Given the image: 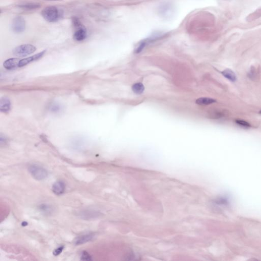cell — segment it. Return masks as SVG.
Returning <instances> with one entry per match:
<instances>
[{
  "label": "cell",
  "instance_id": "1",
  "mask_svg": "<svg viewBox=\"0 0 261 261\" xmlns=\"http://www.w3.org/2000/svg\"><path fill=\"white\" fill-rule=\"evenodd\" d=\"M42 17L48 22H55L59 20L60 14L57 8L55 6H48L45 8L41 12Z\"/></svg>",
  "mask_w": 261,
  "mask_h": 261
},
{
  "label": "cell",
  "instance_id": "2",
  "mask_svg": "<svg viewBox=\"0 0 261 261\" xmlns=\"http://www.w3.org/2000/svg\"><path fill=\"white\" fill-rule=\"evenodd\" d=\"M28 171L32 177L38 181H41L46 178L48 174L47 170L44 167L36 164L31 165L29 166Z\"/></svg>",
  "mask_w": 261,
  "mask_h": 261
},
{
  "label": "cell",
  "instance_id": "3",
  "mask_svg": "<svg viewBox=\"0 0 261 261\" xmlns=\"http://www.w3.org/2000/svg\"><path fill=\"white\" fill-rule=\"evenodd\" d=\"M36 50L34 45L26 44L17 47L14 50V54L19 57H25L33 53Z\"/></svg>",
  "mask_w": 261,
  "mask_h": 261
},
{
  "label": "cell",
  "instance_id": "4",
  "mask_svg": "<svg viewBox=\"0 0 261 261\" xmlns=\"http://www.w3.org/2000/svg\"><path fill=\"white\" fill-rule=\"evenodd\" d=\"M12 29L17 33L24 32L26 29V21L24 18L21 16L14 18L12 21Z\"/></svg>",
  "mask_w": 261,
  "mask_h": 261
},
{
  "label": "cell",
  "instance_id": "5",
  "mask_svg": "<svg viewBox=\"0 0 261 261\" xmlns=\"http://www.w3.org/2000/svg\"><path fill=\"white\" fill-rule=\"evenodd\" d=\"M45 51L41 52L40 53H38L37 54L34 55L33 56H31L29 57L25 58V59H22L21 60H20V63H19V67H23L25 65H27L28 64L30 63L31 62L37 60L38 59H40V58L42 57V56H44V54H45Z\"/></svg>",
  "mask_w": 261,
  "mask_h": 261
},
{
  "label": "cell",
  "instance_id": "6",
  "mask_svg": "<svg viewBox=\"0 0 261 261\" xmlns=\"http://www.w3.org/2000/svg\"><path fill=\"white\" fill-rule=\"evenodd\" d=\"M94 237V235L92 234H87L81 236L77 237L74 240L75 244L79 245L87 243L88 242L91 241L93 240Z\"/></svg>",
  "mask_w": 261,
  "mask_h": 261
},
{
  "label": "cell",
  "instance_id": "7",
  "mask_svg": "<svg viewBox=\"0 0 261 261\" xmlns=\"http://www.w3.org/2000/svg\"><path fill=\"white\" fill-rule=\"evenodd\" d=\"M11 109V102L7 97H3L0 101V111L2 112L7 113Z\"/></svg>",
  "mask_w": 261,
  "mask_h": 261
},
{
  "label": "cell",
  "instance_id": "8",
  "mask_svg": "<svg viewBox=\"0 0 261 261\" xmlns=\"http://www.w3.org/2000/svg\"><path fill=\"white\" fill-rule=\"evenodd\" d=\"M65 190V184L60 181L56 182L52 186V191L56 195L62 194Z\"/></svg>",
  "mask_w": 261,
  "mask_h": 261
},
{
  "label": "cell",
  "instance_id": "9",
  "mask_svg": "<svg viewBox=\"0 0 261 261\" xmlns=\"http://www.w3.org/2000/svg\"><path fill=\"white\" fill-rule=\"evenodd\" d=\"M20 60L17 58H10L8 59L4 63V67L7 70H12L19 67Z\"/></svg>",
  "mask_w": 261,
  "mask_h": 261
},
{
  "label": "cell",
  "instance_id": "10",
  "mask_svg": "<svg viewBox=\"0 0 261 261\" xmlns=\"http://www.w3.org/2000/svg\"><path fill=\"white\" fill-rule=\"evenodd\" d=\"M87 36V32L84 28H80L75 31L74 35V38L76 41H82L84 40Z\"/></svg>",
  "mask_w": 261,
  "mask_h": 261
},
{
  "label": "cell",
  "instance_id": "11",
  "mask_svg": "<svg viewBox=\"0 0 261 261\" xmlns=\"http://www.w3.org/2000/svg\"><path fill=\"white\" fill-rule=\"evenodd\" d=\"M222 75L225 77L228 80L232 82H235L237 80V77L235 74L229 69H226L222 71Z\"/></svg>",
  "mask_w": 261,
  "mask_h": 261
},
{
  "label": "cell",
  "instance_id": "12",
  "mask_svg": "<svg viewBox=\"0 0 261 261\" xmlns=\"http://www.w3.org/2000/svg\"><path fill=\"white\" fill-rule=\"evenodd\" d=\"M216 102V100L213 98H201L196 100V103L197 104L200 105H207L211 104L213 103H215Z\"/></svg>",
  "mask_w": 261,
  "mask_h": 261
},
{
  "label": "cell",
  "instance_id": "13",
  "mask_svg": "<svg viewBox=\"0 0 261 261\" xmlns=\"http://www.w3.org/2000/svg\"><path fill=\"white\" fill-rule=\"evenodd\" d=\"M132 90L135 94H141L144 90V87L142 83H136L132 86Z\"/></svg>",
  "mask_w": 261,
  "mask_h": 261
},
{
  "label": "cell",
  "instance_id": "14",
  "mask_svg": "<svg viewBox=\"0 0 261 261\" xmlns=\"http://www.w3.org/2000/svg\"><path fill=\"white\" fill-rule=\"evenodd\" d=\"M39 208L44 213H49L52 211V207L47 204H44L41 205H39Z\"/></svg>",
  "mask_w": 261,
  "mask_h": 261
},
{
  "label": "cell",
  "instance_id": "15",
  "mask_svg": "<svg viewBox=\"0 0 261 261\" xmlns=\"http://www.w3.org/2000/svg\"><path fill=\"white\" fill-rule=\"evenodd\" d=\"M40 5L39 4L37 3H29V4H27L23 5L20 6V7L23 8H26V9H36L40 7Z\"/></svg>",
  "mask_w": 261,
  "mask_h": 261
},
{
  "label": "cell",
  "instance_id": "16",
  "mask_svg": "<svg viewBox=\"0 0 261 261\" xmlns=\"http://www.w3.org/2000/svg\"><path fill=\"white\" fill-rule=\"evenodd\" d=\"M83 214L82 216V217H85V219H87V218L89 217H97V216H98V215L97 212H83Z\"/></svg>",
  "mask_w": 261,
  "mask_h": 261
},
{
  "label": "cell",
  "instance_id": "17",
  "mask_svg": "<svg viewBox=\"0 0 261 261\" xmlns=\"http://www.w3.org/2000/svg\"><path fill=\"white\" fill-rule=\"evenodd\" d=\"M248 76L251 79H255L257 78V70H256L255 68H254V67L251 68V70H250V71L249 72Z\"/></svg>",
  "mask_w": 261,
  "mask_h": 261
},
{
  "label": "cell",
  "instance_id": "18",
  "mask_svg": "<svg viewBox=\"0 0 261 261\" xmlns=\"http://www.w3.org/2000/svg\"><path fill=\"white\" fill-rule=\"evenodd\" d=\"M236 122L237 124H238L239 125H241L242 127H246V128L251 127V125L248 122H247L246 121H243V120L238 119V120L236 121Z\"/></svg>",
  "mask_w": 261,
  "mask_h": 261
},
{
  "label": "cell",
  "instance_id": "19",
  "mask_svg": "<svg viewBox=\"0 0 261 261\" xmlns=\"http://www.w3.org/2000/svg\"><path fill=\"white\" fill-rule=\"evenodd\" d=\"M81 260H84V261H85V260L86 261L91 260V257L88 252H86V251H84L82 254Z\"/></svg>",
  "mask_w": 261,
  "mask_h": 261
},
{
  "label": "cell",
  "instance_id": "20",
  "mask_svg": "<svg viewBox=\"0 0 261 261\" xmlns=\"http://www.w3.org/2000/svg\"><path fill=\"white\" fill-rule=\"evenodd\" d=\"M145 45H146V42L143 41V42H141L139 44V47H138V48L136 49V53L138 54V53L141 52L142 50H144V47H145Z\"/></svg>",
  "mask_w": 261,
  "mask_h": 261
},
{
  "label": "cell",
  "instance_id": "21",
  "mask_svg": "<svg viewBox=\"0 0 261 261\" xmlns=\"http://www.w3.org/2000/svg\"><path fill=\"white\" fill-rule=\"evenodd\" d=\"M64 247L63 246H60V247H59V248H58L57 249H55L54 251H53V255H59L62 252V251L63 250Z\"/></svg>",
  "mask_w": 261,
  "mask_h": 261
},
{
  "label": "cell",
  "instance_id": "22",
  "mask_svg": "<svg viewBox=\"0 0 261 261\" xmlns=\"http://www.w3.org/2000/svg\"><path fill=\"white\" fill-rule=\"evenodd\" d=\"M47 1H62V0H47Z\"/></svg>",
  "mask_w": 261,
  "mask_h": 261
},
{
  "label": "cell",
  "instance_id": "23",
  "mask_svg": "<svg viewBox=\"0 0 261 261\" xmlns=\"http://www.w3.org/2000/svg\"><path fill=\"white\" fill-rule=\"evenodd\" d=\"M260 113H261V111H260Z\"/></svg>",
  "mask_w": 261,
  "mask_h": 261
}]
</instances>
